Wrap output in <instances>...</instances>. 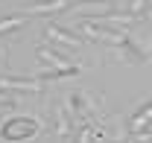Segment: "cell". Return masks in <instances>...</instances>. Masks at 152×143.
Returning <instances> with one entry per match:
<instances>
[{
	"instance_id": "1",
	"label": "cell",
	"mask_w": 152,
	"mask_h": 143,
	"mask_svg": "<svg viewBox=\"0 0 152 143\" xmlns=\"http://www.w3.org/2000/svg\"><path fill=\"white\" fill-rule=\"evenodd\" d=\"M38 131H41V123H38L35 117H6L0 123V140L26 143V140H32Z\"/></svg>"
},
{
	"instance_id": "2",
	"label": "cell",
	"mask_w": 152,
	"mask_h": 143,
	"mask_svg": "<svg viewBox=\"0 0 152 143\" xmlns=\"http://www.w3.org/2000/svg\"><path fill=\"white\" fill-rule=\"evenodd\" d=\"M38 58H41V61H50L56 70H67V73H73V76L79 73V67L70 64V61H64V55H58L50 44H41V47H38Z\"/></svg>"
},
{
	"instance_id": "3",
	"label": "cell",
	"mask_w": 152,
	"mask_h": 143,
	"mask_svg": "<svg viewBox=\"0 0 152 143\" xmlns=\"http://www.w3.org/2000/svg\"><path fill=\"white\" fill-rule=\"evenodd\" d=\"M0 88L12 90V93H38L41 90V79H12V76H0Z\"/></svg>"
},
{
	"instance_id": "4",
	"label": "cell",
	"mask_w": 152,
	"mask_h": 143,
	"mask_svg": "<svg viewBox=\"0 0 152 143\" xmlns=\"http://www.w3.org/2000/svg\"><path fill=\"white\" fill-rule=\"evenodd\" d=\"M47 38H50V41H61V44H67V47H82V38L73 35L70 29H61L56 20L47 23Z\"/></svg>"
},
{
	"instance_id": "5",
	"label": "cell",
	"mask_w": 152,
	"mask_h": 143,
	"mask_svg": "<svg viewBox=\"0 0 152 143\" xmlns=\"http://www.w3.org/2000/svg\"><path fill=\"white\" fill-rule=\"evenodd\" d=\"M73 3H67V0H38V3H29L23 12H29V15H35V12H44V15H53V12H64V9H70Z\"/></svg>"
},
{
	"instance_id": "6",
	"label": "cell",
	"mask_w": 152,
	"mask_h": 143,
	"mask_svg": "<svg viewBox=\"0 0 152 143\" xmlns=\"http://www.w3.org/2000/svg\"><path fill=\"white\" fill-rule=\"evenodd\" d=\"M149 125H152V99L132 117V131L137 134V131H143V128H149Z\"/></svg>"
},
{
	"instance_id": "7",
	"label": "cell",
	"mask_w": 152,
	"mask_h": 143,
	"mask_svg": "<svg viewBox=\"0 0 152 143\" xmlns=\"http://www.w3.org/2000/svg\"><path fill=\"white\" fill-rule=\"evenodd\" d=\"M129 15H134V20L146 18L149 15V0H129Z\"/></svg>"
},
{
	"instance_id": "8",
	"label": "cell",
	"mask_w": 152,
	"mask_h": 143,
	"mask_svg": "<svg viewBox=\"0 0 152 143\" xmlns=\"http://www.w3.org/2000/svg\"><path fill=\"white\" fill-rule=\"evenodd\" d=\"M56 131H58V137H67L70 134V123H67V111L64 108L56 111Z\"/></svg>"
},
{
	"instance_id": "9",
	"label": "cell",
	"mask_w": 152,
	"mask_h": 143,
	"mask_svg": "<svg viewBox=\"0 0 152 143\" xmlns=\"http://www.w3.org/2000/svg\"><path fill=\"white\" fill-rule=\"evenodd\" d=\"M23 23H26L23 15H9V18H3V20H0V35L9 32V29H18V26H23Z\"/></svg>"
},
{
	"instance_id": "10",
	"label": "cell",
	"mask_w": 152,
	"mask_h": 143,
	"mask_svg": "<svg viewBox=\"0 0 152 143\" xmlns=\"http://www.w3.org/2000/svg\"><path fill=\"white\" fill-rule=\"evenodd\" d=\"M64 76H73V73H67V70H41V79H64Z\"/></svg>"
},
{
	"instance_id": "11",
	"label": "cell",
	"mask_w": 152,
	"mask_h": 143,
	"mask_svg": "<svg viewBox=\"0 0 152 143\" xmlns=\"http://www.w3.org/2000/svg\"><path fill=\"white\" fill-rule=\"evenodd\" d=\"M70 108H73V114H82L85 111V102H82L79 93H70Z\"/></svg>"
},
{
	"instance_id": "12",
	"label": "cell",
	"mask_w": 152,
	"mask_h": 143,
	"mask_svg": "<svg viewBox=\"0 0 152 143\" xmlns=\"http://www.w3.org/2000/svg\"><path fill=\"white\" fill-rule=\"evenodd\" d=\"M0 105H15V93L6 88H0Z\"/></svg>"
},
{
	"instance_id": "13",
	"label": "cell",
	"mask_w": 152,
	"mask_h": 143,
	"mask_svg": "<svg viewBox=\"0 0 152 143\" xmlns=\"http://www.w3.org/2000/svg\"><path fill=\"white\" fill-rule=\"evenodd\" d=\"M91 140H94V131H91V128L85 125V128L79 131V137H76V143H91Z\"/></svg>"
},
{
	"instance_id": "14",
	"label": "cell",
	"mask_w": 152,
	"mask_h": 143,
	"mask_svg": "<svg viewBox=\"0 0 152 143\" xmlns=\"http://www.w3.org/2000/svg\"><path fill=\"white\" fill-rule=\"evenodd\" d=\"M134 140H137V143H152V128H143V131H137V134H134Z\"/></svg>"
}]
</instances>
